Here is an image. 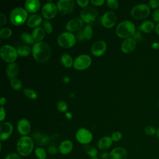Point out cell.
<instances>
[{
  "label": "cell",
  "mask_w": 159,
  "mask_h": 159,
  "mask_svg": "<svg viewBox=\"0 0 159 159\" xmlns=\"http://www.w3.org/2000/svg\"><path fill=\"white\" fill-rule=\"evenodd\" d=\"M32 52L34 59L40 63L47 61L51 56V48L45 42H39L34 44Z\"/></svg>",
  "instance_id": "obj_1"
},
{
  "label": "cell",
  "mask_w": 159,
  "mask_h": 159,
  "mask_svg": "<svg viewBox=\"0 0 159 159\" xmlns=\"http://www.w3.org/2000/svg\"><path fill=\"white\" fill-rule=\"evenodd\" d=\"M16 147L20 155L27 157L32 153L34 149V141L29 136H22L19 139Z\"/></svg>",
  "instance_id": "obj_2"
},
{
  "label": "cell",
  "mask_w": 159,
  "mask_h": 159,
  "mask_svg": "<svg viewBox=\"0 0 159 159\" xmlns=\"http://www.w3.org/2000/svg\"><path fill=\"white\" fill-rule=\"evenodd\" d=\"M135 31V27L134 23L130 20H124L120 22L116 29L117 35L123 39L132 37Z\"/></svg>",
  "instance_id": "obj_3"
},
{
  "label": "cell",
  "mask_w": 159,
  "mask_h": 159,
  "mask_svg": "<svg viewBox=\"0 0 159 159\" xmlns=\"http://www.w3.org/2000/svg\"><path fill=\"white\" fill-rule=\"evenodd\" d=\"M27 11L20 7H17L12 10L10 14V20L14 25L23 24L27 18Z\"/></svg>",
  "instance_id": "obj_4"
},
{
  "label": "cell",
  "mask_w": 159,
  "mask_h": 159,
  "mask_svg": "<svg viewBox=\"0 0 159 159\" xmlns=\"http://www.w3.org/2000/svg\"><path fill=\"white\" fill-rule=\"evenodd\" d=\"M150 12V9L148 5L146 4H139L135 5L130 11L131 16L137 20L143 19L148 16Z\"/></svg>",
  "instance_id": "obj_5"
},
{
  "label": "cell",
  "mask_w": 159,
  "mask_h": 159,
  "mask_svg": "<svg viewBox=\"0 0 159 159\" xmlns=\"http://www.w3.org/2000/svg\"><path fill=\"white\" fill-rule=\"evenodd\" d=\"M1 57L2 59L7 62L12 63L17 58V52L12 46L9 45H2L1 48Z\"/></svg>",
  "instance_id": "obj_6"
},
{
  "label": "cell",
  "mask_w": 159,
  "mask_h": 159,
  "mask_svg": "<svg viewBox=\"0 0 159 159\" xmlns=\"http://www.w3.org/2000/svg\"><path fill=\"white\" fill-rule=\"evenodd\" d=\"M57 42L58 45L62 48H70L75 44L76 37L74 34L70 32H63L58 37Z\"/></svg>",
  "instance_id": "obj_7"
},
{
  "label": "cell",
  "mask_w": 159,
  "mask_h": 159,
  "mask_svg": "<svg viewBox=\"0 0 159 159\" xmlns=\"http://www.w3.org/2000/svg\"><path fill=\"white\" fill-rule=\"evenodd\" d=\"M98 16L97 10L91 6H88L83 9L80 12V17L81 20L85 23L89 24H92Z\"/></svg>",
  "instance_id": "obj_8"
},
{
  "label": "cell",
  "mask_w": 159,
  "mask_h": 159,
  "mask_svg": "<svg viewBox=\"0 0 159 159\" xmlns=\"http://www.w3.org/2000/svg\"><path fill=\"white\" fill-rule=\"evenodd\" d=\"M91 64V58L86 54L78 56L74 60L73 66L77 70H84L88 68Z\"/></svg>",
  "instance_id": "obj_9"
},
{
  "label": "cell",
  "mask_w": 159,
  "mask_h": 159,
  "mask_svg": "<svg viewBox=\"0 0 159 159\" xmlns=\"http://www.w3.org/2000/svg\"><path fill=\"white\" fill-rule=\"evenodd\" d=\"M75 136L77 141L84 145H88L93 140V135L91 132L85 128H81L78 129Z\"/></svg>",
  "instance_id": "obj_10"
},
{
  "label": "cell",
  "mask_w": 159,
  "mask_h": 159,
  "mask_svg": "<svg viewBox=\"0 0 159 159\" xmlns=\"http://www.w3.org/2000/svg\"><path fill=\"white\" fill-rule=\"evenodd\" d=\"M117 17L112 11H108L104 14L101 17V22L103 27L107 29L112 27L116 23Z\"/></svg>",
  "instance_id": "obj_11"
},
{
  "label": "cell",
  "mask_w": 159,
  "mask_h": 159,
  "mask_svg": "<svg viewBox=\"0 0 159 159\" xmlns=\"http://www.w3.org/2000/svg\"><path fill=\"white\" fill-rule=\"evenodd\" d=\"M57 6L54 3L48 2L43 6L42 14L46 19H52L57 15Z\"/></svg>",
  "instance_id": "obj_12"
},
{
  "label": "cell",
  "mask_w": 159,
  "mask_h": 159,
  "mask_svg": "<svg viewBox=\"0 0 159 159\" xmlns=\"http://www.w3.org/2000/svg\"><path fill=\"white\" fill-rule=\"evenodd\" d=\"M58 10L63 14H69L73 12L75 2L73 0H59L57 2Z\"/></svg>",
  "instance_id": "obj_13"
},
{
  "label": "cell",
  "mask_w": 159,
  "mask_h": 159,
  "mask_svg": "<svg viewBox=\"0 0 159 159\" xmlns=\"http://www.w3.org/2000/svg\"><path fill=\"white\" fill-rule=\"evenodd\" d=\"M106 43L103 40H98L94 42L91 46V50L92 54L95 57L102 55L106 50Z\"/></svg>",
  "instance_id": "obj_14"
},
{
  "label": "cell",
  "mask_w": 159,
  "mask_h": 159,
  "mask_svg": "<svg viewBox=\"0 0 159 159\" xmlns=\"http://www.w3.org/2000/svg\"><path fill=\"white\" fill-rule=\"evenodd\" d=\"M12 125L9 122H2L0 125V139L1 141L6 140L12 134Z\"/></svg>",
  "instance_id": "obj_15"
},
{
  "label": "cell",
  "mask_w": 159,
  "mask_h": 159,
  "mask_svg": "<svg viewBox=\"0 0 159 159\" xmlns=\"http://www.w3.org/2000/svg\"><path fill=\"white\" fill-rule=\"evenodd\" d=\"M83 26V21L81 18H73L69 20L66 25V29L70 32L79 31Z\"/></svg>",
  "instance_id": "obj_16"
},
{
  "label": "cell",
  "mask_w": 159,
  "mask_h": 159,
  "mask_svg": "<svg viewBox=\"0 0 159 159\" xmlns=\"http://www.w3.org/2000/svg\"><path fill=\"white\" fill-rule=\"evenodd\" d=\"M137 42L132 38L125 39L121 44V50L125 53L132 52L136 47Z\"/></svg>",
  "instance_id": "obj_17"
},
{
  "label": "cell",
  "mask_w": 159,
  "mask_h": 159,
  "mask_svg": "<svg viewBox=\"0 0 159 159\" xmlns=\"http://www.w3.org/2000/svg\"><path fill=\"white\" fill-rule=\"evenodd\" d=\"M31 125L30 122L25 118L20 119L17 123V130L23 136L27 135L30 130Z\"/></svg>",
  "instance_id": "obj_18"
},
{
  "label": "cell",
  "mask_w": 159,
  "mask_h": 159,
  "mask_svg": "<svg viewBox=\"0 0 159 159\" xmlns=\"http://www.w3.org/2000/svg\"><path fill=\"white\" fill-rule=\"evenodd\" d=\"M110 159H127V152L123 147H116L111 150L109 153Z\"/></svg>",
  "instance_id": "obj_19"
},
{
  "label": "cell",
  "mask_w": 159,
  "mask_h": 159,
  "mask_svg": "<svg viewBox=\"0 0 159 159\" xmlns=\"http://www.w3.org/2000/svg\"><path fill=\"white\" fill-rule=\"evenodd\" d=\"M73 144L71 141L65 140L61 142L58 147V152L62 155H67L73 150Z\"/></svg>",
  "instance_id": "obj_20"
},
{
  "label": "cell",
  "mask_w": 159,
  "mask_h": 159,
  "mask_svg": "<svg viewBox=\"0 0 159 159\" xmlns=\"http://www.w3.org/2000/svg\"><path fill=\"white\" fill-rule=\"evenodd\" d=\"M25 9L30 13H34L40 9V2L39 0H27L25 2Z\"/></svg>",
  "instance_id": "obj_21"
},
{
  "label": "cell",
  "mask_w": 159,
  "mask_h": 159,
  "mask_svg": "<svg viewBox=\"0 0 159 159\" xmlns=\"http://www.w3.org/2000/svg\"><path fill=\"white\" fill-rule=\"evenodd\" d=\"M33 138L35 139L36 143L40 146H44L47 145L50 141V138L46 135H43L39 132H35L33 134Z\"/></svg>",
  "instance_id": "obj_22"
},
{
  "label": "cell",
  "mask_w": 159,
  "mask_h": 159,
  "mask_svg": "<svg viewBox=\"0 0 159 159\" xmlns=\"http://www.w3.org/2000/svg\"><path fill=\"white\" fill-rule=\"evenodd\" d=\"M6 74L11 80L16 78L19 74V66L15 63H10L6 68Z\"/></svg>",
  "instance_id": "obj_23"
},
{
  "label": "cell",
  "mask_w": 159,
  "mask_h": 159,
  "mask_svg": "<svg viewBox=\"0 0 159 159\" xmlns=\"http://www.w3.org/2000/svg\"><path fill=\"white\" fill-rule=\"evenodd\" d=\"M155 26L156 25L153 22L150 20H145L141 23L138 29L140 31L144 33H150L155 29Z\"/></svg>",
  "instance_id": "obj_24"
},
{
  "label": "cell",
  "mask_w": 159,
  "mask_h": 159,
  "mask_svg": "<svg viewBox=\"0 0 159 159\" xmlns=\"http://www.w3.org/2000/svg\"><path fill=\"white\" fill-rule=\"evenodd\" d=\"M112 143L111 137L109 136H104L101 138L98 142V147L100 150H104L109 148Z\"/></svg>",
  "instance_id": "obj_25"
},
{
  "label": "cell",
  "mask_w": 159,
  "mask_h": 159,
  "mask_svg": "<svg viewBox=\"0 0 159 159\" xmlns=\"http://www.w3.org/2000/svg\"><path fill=\"white\" fill-rule=\"evenodd\" d=\"M42 22V17L39 14H32L27 19V24L30 27H38Z\"/></svg>",
  "instance_id": "obj_26"
},
{
  "label": "cell",
  "mask_w": 159,
  "mask_h": 159,
  "mask_svg": "<svg viewBox=\"0 0 159 159\" xmlns=\"http://www.w3.org/2000/svg\"><path fill=\"white\" fill-rule=\"evenodd\" d=\"M32 35L35 41L37 42H42L41 40H42L45 37V30L43 28L38 27L32 31Z\"/></svg>",
  "instance_id": "obj_27"
},
{
  "label": "cell",
  "mask_w": 159,
  "mask_h": 159,
  "mask_svg": "<svg viewBox=\"0 0 159 159\" xmlns=\"http://www.w3.org/2000/svg\"><path fill=\"white\" fill-rule=\"evenodd\" d=\"M61 62L62 65L66 67L70 68L73 65L74 61H73L72 57L68 53H63L61 57Z\"/></svg>",
  "instance_id": "obj_28"
},
{
  "label": "cell",
  "mask_w": 159,
  "mask_h": 159,
  "mask_svg": "<svg viewBox=\"0 0 159 159\" xmlns=\"http://www.w3.org/2000/svg\"><path fill=\"white\" fill-rule=\"evenodd\" d=\"M31 51H32V48H31L30 46L26 45H21L17 49L18 55L21 57L28 56L30 53Z\"/></svg>",
  "instance_id": "obj_29"
},
{
  "label": "cell",
  "mask_w": 159,
  "mask_h": 159,
  "mask_svg": "<svg viewBox=\"0 0 159 159\" xmlns=\"http://www.w3.org/2000/svg\"><path fill=\"white\" fill-rule=\"evenodd\" d=\"M83 148H84V150L85 151V152L89 157H91V158L96 157V155L98 154V150H96V148L88 144V145H84Z\"/></svg>",
  "instance_id": "obj_30"
},
{
  "label": "cell",
  "mask_w": 159,
  "mask_h": 159,
  "mask_svg": "<svg viewBox=\"0 0 159 159\" xmlns=\"http://www.w3.org/2000/svg\"><path fill=\"white\" fill-rule=\"evenodd\" d=\"M21 39L26 44H34L35 40L32 37V35L28 32H23L21 34Z\"/></svg>",
  "instance_id": "obj_31"
},
{
  "label": "cell",
  "mask_w": 159,
  "mask_h": 159,
  "mask_svg": "<svg viewBox=\"0 0 159 159\" xmlns=\"http://www.w3.org/2000/svg\"><path fill=\"white\" fill-rule=\"evenodd\" d=\"M83 30L85 39L86 40H89L93 37V28L91 25H89V24L86 25Z\"/></svg>",
  "instance_id": "obj_32"
},
{
  "label": "cell",
  "mask_w": 159,
  "mask_h": 159,
  "mask_svg": "<svg viewBox=\"0 0 159 159\" xmlns=\"http://www.w3.org/2000/svg\"><path fill=\"white\" fill-rule=\"evenodd\" d=\"M23 93L24 95L30 99H36L38 98L37 93L32 89L25 88L23 90Z\"/></svg>",
  "instance_id": "obj_33"
},
{
  "label": "cell",
  "mask_w": 159,
  "mask_h": 159,
  "mask_svg": "<svg viewBox=\"0 0 159 159\" xmlns=\"http://www.w3.org/2000/svg\"><path fill=\"white\" fill-rule=\"evenodd\" d=\"M35 155L39 159H45L47 157V153L43 148L37 147L35 150Z\"/></svg>",
  "instance_id": "obj_34"
},
{
  "label": "cell",
  "mask_w": 159,
  "mask_h": 159,
  "mask_svg": "<svg viewBox=\"0 0 159 159\" xmlns=\"http://www.w3.org/2000/svg\"><path fill=\"white\" fill-rule=\"evenodd\" d=\"M12 32L11 29L7 27L2 28L0 30V37L2 39H7L10 37Z\"/></svg>",
  "instance_id": "obj_35"
},
{
  "label": "cell",
  "mask_w": 159,
  "mask_h": 159,
  "mask_svg": "<svg viewBox=\"0 0 159 159\" xmlns=\"http://www.w3.org/2000/svg\"><path fill=\"white\" fill-rule=\"evenodd\" d=\"M144 132L147 135L153 136L157 133V129L152 125H147L144 129Z\"/></svg>",
  "instance_id": "obj_36"
},
{
  "label": "cell",
  "mask_w": 159,
  "mask_h": 159,
  "mask_svg": "<svg viewBox=\"0 0 159 159\" xmlns=\"http://www.w3.org/2000/svg\"><path fill=\"white\" fill-rule=\"evenodd\" d=\"M11 85L14 90H19L22 88L21 81L17 78H14L11 80Z\"/></svg>",
  "instance_id": "obj_37"
},
{
  "label": "cell",
  "mask_w": 159,
  "mask_h": 159,
  "mask_svg": "<svg viewBox=\"0 0 159 159\" xmlns=\"http://www.w3.org/2000/svg\"><path fill=\"white\" fill-rule=\"evenodd\" d=\"M57 109L59 111H60V112H66L68 109V104L66 102H65L63 101H60L57 102Z\"/></svg>",
  "instance_id": "obj_38"
},
{
  "label": "cell",
  "mask_w": 159,
  "mask_h": 159,
  "mask_svg": "<svg viewBox=\"0 0 159 159\" xmlns=\"http://www.w3.org/2000/svg\"><path fill=\"white\" fill-rule=\"evenodd\" d=\"M42 27H43V29L47 34H51L52 32V31H53L52 25L48 20H45V21L43 22Z\"/></svg>",
  "instance_id": "obj_39"
},
{
  "label": "cell",
  "mask_w": 159,
  "mask_h": 159,
  "mask_svg": "<svg viewBox=\"0 0 159 159\" xmlns=\"http://www.w3.org/2000/svg\"><path fill=\"white\" fill-rule=\"evenodd\" d=\"M106 3L107 6L112 10H116L119 7V2L117 0H107Z\"/></svg>",
  "instance_id": "obj_40"
},
{
  "label": "cell",
  "mask_w": 159,
  "mask_h": 159,
  "mask_svg": "<svg viewBox=\"0 0 159 159\" xmlns=\"http://www.w3.org/2000/svg\"><path fill=\"white\" fill-rule=\"evenodd\" d=\"M122 134L121 132H119V131H116V132H114L112 134V135H111V139L112 140V141H114V142H117V141H119L121 138H122Z\"/></svg>",
  "instance_id": "obj_41"
},
{
  "label": "cell",
  "mask_w": 159,
  "mask_h": 159,
  "mask_svg": "<svg viewBox=\"0 0 159 159\" xmlns=\"http://www.w3.org/2000/svg\"><path fill=\"white\" fill-rule=\"evenodd\" d=\"M136 42H142L143 40V35L140 30L135 31L134 35L132 37Z\"/></svg>",
  "instance_id": "obj_42"
},
{
  "label": "cell",
  "mask_w": 159,
  "mask_h": 159,
  "mask_svg": "<svg viewBox=\"0 0 159 159\" xmlns=\"http://www.w3.org/2000/svg\"><path fill=\"white\" fill-rule=\"evenodd\" d=\"M148 6L152 9H158L159 7V0H150L148 1Z\"/></svg>",
  "instance_id": "obj_43"
},
{
  "label": "cell",
  "mask_w": 159,
  "mask_h": 159,
  "mask_svg": "<svg viewBox=\"0 0 159 159\" xmlns=\"http://www.w3.org/2000/svg\"><path fill=\"white\" fill-rule=\"evenodd\" d=\"M4 159H21V158L19 154L12 152L7 154Z\"/></svg>",
  "instance_id": "obj_44"
},
{
  "label": "cell",
  "mask_w": 159,
  "mask_h": 159,
  "mask_svg": "<svg viewBox=\"0 0 159 159\" xmlns=\"http://www.w3.org/2000/svg\"><path fill=\"white\" fill-rule=\"evenodd\" d=\"M76 2L79 5V6H80L84 9V8L88 7V5L89 1L88 0H77Z\"/></svg>",
  "instance_id": "obj_45"
},
{
  "label": "cell",
  "mask_w": 159,
  "mask_h": 159,
  "mask_svg": "<svg viewBox=\"0 0 159 159\" xmlns=\"http://www.w3.org/2000/svg\"><path fill=\"white\" fill-rule=\"evenodd\" d=\"M152 19L155 22L159 23V9H156L152 14Z\"/></svg>",
  "instance_id": "obj_46"
},
{
  "label": "cell",
  "mask_w": 159,
  "mask_h": 159,
  "mask_svg": "<svg viewBox=\"0 0 159 159\" xmlns=\"http://www.w3.org/2000/svg\"><path fill=\"white\" fill-rule=\"evenodd\" d=\"M47 151L50 154L54 155L58 152V148H57L55 145H50V147H48Z\"/></svg>",
  "instance_id": "obj_47"
},
{
  "label": "cell",
  "mask_w": 159,
  "mask_h": 159,
  "mask_svg": "<svg viewBox=\"0 0 159 159\" xmlns=\"http://www.w3.org/2000/svg\"><path fill=\"white\" fill-rule=\"evenodd\" d=\"M76 38L79 41H83L84 39H86L83 30H80L78 32V33L76 34Z\"/></svg>",
  "instance_id": "obj_48"
},
{
  "label": "cell",
  "mask_w": 159,
  "mask_h": 159,
  "mask_svg": "<svg viewBox=\"0 0 159 159\" xmlns=\"http://www.w3.org/2000/svg\"><path fill=\"white\" fill-rule=\"evenodd\" d=\"M6 117V112L2 106H1L0 107V120L2 122L4 120Z\"/></svg>",
  "instance_id": "obj_49"
},
{
  "label": "cell",
  "mask_w": 159,
  "mask_h": 159,
  "mask_svg": "<svg viewBox=\"0 0 159 159\" xmlns=\"http://www.w3.org/2000/svg\"><path fill=\"white\" fill-rule=\"evenodd\" d=\"M7 19L2 13H0V26H3L6 23Z\"/></svg>",
  "instance_id": "obj_50"
},
{
  "label": "cell",
  "mask_w": 159,
  "mask_h": 159,
  "mask_svg": "<svg viewBox=\"0 0 159 159\" xmlns=\"http://www.w3.org/2000/svg\"><path fill=\"white\" fill-rule=\"evenodd\" d=\"M90 2L96 6H102L104 4V0H91Z\"/></svg>",
  "instance_id": "obj_51"
},
{
  "label": "cell",
  "mask_w": 159,
  "mask_h": 159,
  "mask_svg": "<svg viewBox=\"0 0 159 159\" xmlns=\"http://www.w3.org/2000/svg\"><path fill=\"white\" fill-rule=\"evenodd\" d=\"M151 47L153 50H158L159 49V42H153L151 44Z\"/></svg>",
  "instance_id": "obj_52"
},
{
  "label": "cell",
  "mask_w": 159,
  "mask_h": 159,
  "mask_svg": "<svg viewBox=\"0 0 159 159\" xmlns=\"http://www.w3.org/2000/svg\"><path fill=\"white\" fill-rule=\"evenodd\" d=\"M100 156L102 159H107L110 157V155L107 152H102Z\"/></svg>",
  "instance_id": "obj_53"
},
{
  "label": "cell",
  "mask_w": 159,
  "mask_h": 159,
  "mask_svg": "<svg viewBox=\"0 0 159 159\" xmlns=\"http://www.w3.org/2000/svg\"><path fill=\"white\" fill-rule=\"evenodd\" d=\"M6 103V99L4 97H2L0 99V104H1V106H2L4 105H5V104Z\"/></svg>",
  "instance_id": "obj_54"
},
{
  "label": "cell",
  "mask_w": 159,
  "mask_h": 159,
  "mask_svg": "<svg viewBox=\"0 0 159 159\" xmlns=\"http://www.w3.org/2000/svg\"><path fill=\"white\" fill-rule=\"evenodd\" d=\"M155 30V32H156V34H157V35L159 36V23H158V24L156 25Z\"/></svg>",
  "instance_id": "obj_55"
},
{
  "label": "cell",
  "mask_w": 159,
  "mask_h": 159,
  "mask_svg": "<svg viewBox=\"0 0 159 159\" xmlns=\"http://www.w3.org/2000/svg\"><path fill=\"white\" fill-rule=\"evenodd\" d=\"M65 116H66V117L68 119H72V115H71V114L70 113V112H66V113L65 114Z\"/></svg>",
  "instance_id": "obj_56"
},
{
  "label": "cell",
  "mask_w": 159,
  "mask_h": 159,
  "mask_svg": "<svg viewBox=\"0 0 159 159\" xmlns=\"http://www.w3.org/2000/svg\"><path fill=\"white\" fill-rule=\"evenodd\" d=\"M156 135H157V138L159 139V127L157 129V133H156Z\"/></svg>",
  "instance_id": "obj_57"
},
{
  "label": "cell",
  "mask_w": 159,
  "mask_h": 159,
  "mask_svg": "<svg viewBox=\"0 0 159 159\" xmlns=\"http://www.w3.org/2000/svg\"><path fill=\"white\" fill-rule=\"evenodd\" d=\"M90 159H99L98 157H94V158H91Z\"/></svg>",
  "instance_id": "obj_58"
}]
</instances>
